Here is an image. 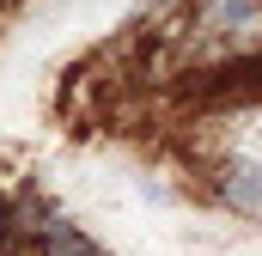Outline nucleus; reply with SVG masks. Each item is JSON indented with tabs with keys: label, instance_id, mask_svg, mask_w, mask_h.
<instances>
[{
	"label": "nucleus",
	"instance_id": "f257e3e1",
	"mask_svg": "<svg viewBox=\"0 0 262 256\" xmlns=\"http://www.w3.org/2000/svg\"><path fill=\"white\" fill-rule=\"evenodd\" d=\"M183 153L189 183L213 214L262 226V92H238L201 110Z\"/></svg>",
	"mask_w": 262,
	"mask_h": 256
},
{
	"label": "nucleus",
	"instance_id": "f03ea898",
	"mask_svg": "<svg viewBox=\"0 0 262 256\" xmlns=\"http://www.w3.org/2000/svg\"><path fill=\"white\" fill-rule=\"evenodd\" d=\"M171 73H244L262 67V0H177L171 31H152Z\"/></svg>",
	"mask_w": 262,
	"mask_h": 256
},
{
	"label": "nucleus",
	"instance_id": "7ed1b4c3",
	"mask_svg": "<svg viewBox=\"0 0 262 256\" xmlns=\"http://www.w3.org/2000/svg\"><path fill=\"white\" fill-rule=\"evenodd\" d=\"M25 232H31L37 256H110L79 220H67V214H37V226H25Z\"/></svg>",
	"mask_w": 262,
	"mask_h": 256
}]
</instances>
